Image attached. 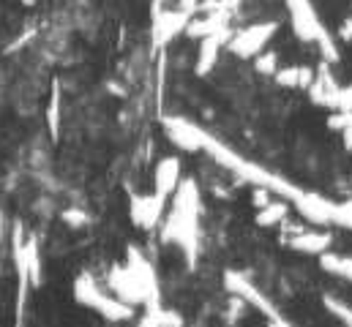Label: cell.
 <instances>
[{
    "mask_svg": "<svg viewBox=\"0 0 352 327\" xmlns=\"http://www.w3.org/2000/svg\"><path fill=\"white\" fill-rule=\"evenodd\" d=\"M342 137H344V148H347V153L352 156V126L342 128Z\"/></svg>",
    "mask_w": 352,
    "mask_h": 327,
    "instance_id": "25",
    "label": "cell"
},
{
    "mask_svg": "<svg viewBox=\"0 0 352 327\" xmlns=\"http://www.w3.org/2000/svg\"><path fill=\"white\" fill-rule=\"evenodd\" d=\"M276 33H278V22H276V19L254 22V25H249V27H243V30L232 33V38H230V47H227V49H230L235 58H243V60L257 58Z\"/></svg>",
    "mask_w": 352,
    "mask_h": 327,
    "instance_id": "4",
    "label": "cell"
},
{
    "mask_svg": "<svg viewBox=\"0 0 352 327\" xmlns=\"http://www.w3.org/2000/svg\"><path fill=\"white\" fill-rule=\"evenodd\" d=\"M273 80L289 90H309L317 80V71L309 66H287V69H278Z\"/></svg>",
    "mask_w": 352,
    "mask_h": 327,
    "instance_id": "13",
    "label": "cell"
},
{
    "mask_svg": "<svg viewBox=\"0 0 352 327\" xmlns=\"http://www.w3.org/2000/svg\"><path fill=\"white\" fill-rule=\"evenodd\" d=\"M47 128L52 137L60 134V84L55 82L52 84V93H50V106H47Z\"/></svg>",
    "mask_w": 352,
    "mask_h": 327,
    "instance_id": "17",
    "label": "cell"
},
{
    "mask_svg": "<svg viewBox=\"0 0 352 327\" xmlns=\"http://www.w3.org/2000/svg\"><path fill=\"white\" fill-rule=\"evenodd\" d=\"M339 38H342V41H352V16L342 19V25H339Z\"/></svg>",
    "mask_w": 352,
    "mask_h": 327,
    "instance_id": "22",
    "label": "cell"
},
{
    "mask_svg": "<svg viewBox=\"0 0 352 327\" xmlns=\"http://www.w3.org/2000/svg\"><path fill=\"white\" fill-rule=\"evenodd\" d=\"M74 300H77L80 306H85V308L98 311L104 319H112V322H129V319L134 317V308H131L129 303H123V300L107 295V292L96 284V278L88 275V273H80V275L74 278Z\"/></svg>",
    "mask_w": 352,
    "mask_h": 327,
    "instance_id": "3",
    "label": "cell"
},
{
    "mask_svg": "<svg viewBox=\"0 0 352 327\" xmlns=\"http://www.w3.org/2000/svg\"><path fill=\"white\" fill-rule=\"evenodd\" d=\"M287 11H289V22H292L295 36L306 44H317L328 63H339V58H342L339 44L331 36V30L322 25L314 3L311 0H287Z\"/></svg>",
    "mask_w": 352,
    "mask_h": 327,
    "instance_id": "2",
    "label": "cell"
},
{
    "mask_svg": "<svg viewBox=\"0 0 352 327\" xmlns=\"http://www.w3.org/2000/svg\"><path fill=\"white\" fill-rule=\"evenodd\" d=\"M164 205H167V199L159 196L156 191L148 196H134L131 199V221L140 229H153V227H159V221L164 216Z\"/></svg>",
    "mask_w": 352,
    "mask_h": 327,
    "instance_id": "10",
    "label": "cell"
},
{
    "mask_svg": "<svg viewBox=\"0 0 352 327\" xmlns=\"http://www.w3.org/2000/svg\"><path fill=\"white\" fill-rule=\"evenodd\" d=\"M287 210H289V202H267L257 213V224L260 227H278V224H284Z\"/></svg>",
    "mask_w": 352,
    "mask_h": 327,
    "instance_id": "16",
    "label": "cell"
},
{
    "mask_svg": "<svg viewBox=\"0 0 352 327\" xmlns=\"http://www.w3.org/2000/svg\"><path fill=\"white\" fill-rule=\"evenodd\" d=\"M167 3H170V0H151V14H153V16H159L164 8H170Z\"/></svg>",
    "mask_w": 352,
    "mask_h": 327,
    "instance_id": "24",
    "label": "cell"
},
{
    "mask_svg": "<svg viewBox=\"0 0 352 327\" xmlns=\"http://www.w3.org/2000/svg\"><path fill=\"white\" fill-rule=\"evenodd\" d=\"M183 183V164L177 156H167L156 164V174H153V191L164 199H170L177 191V185Z\"/></svg>",
    "mask_w": 352,
    "mask_h": 327,
    "instance_id": "11",
    "label": "cell"
},
{
    "mask_svg": "<svg viewBox=\"0 0 352 327\" xmlns=\"http://www.w3.org/2000/svg\"><path fill=\"white\" fill-rule=\"evenodd\" d=\"M25 262H28V275L33 286H41V253H38V240L25 238Z\"/></svg>",
    "mask_w": 352,
    "mask_h": 327,
    "instance_id": "15",
    "label": "cell"
},
{
    "mask_svg": "<svg viewBox=\"0 0 352 327\" xmlns=\"http://www.w3.org/2000/svg\"><path fill=\"white\" fill-rule=\"evenodd\" d=\"M232 33H235L232 27H224V30H216V33L199 38V52H197V63H194V71H197L199 77H208V74L216 69L219 55H221V49L230 47Z\"/></svg>",
    "mask_w": 352,
    "mask_h": 327,
    "instance_id": "7",
    "label": "cell"
},
{
    "mask_svg": "<svg viewBox=\"0 0 352 327\" xmlns=\"http://www.w3.org/2000/svg\"><path fill=\"white\" fill-rule=\"evenodd\" d=\"M164 131H167L170 142L180 150H186V153H199L202 150V131L205 128H199L197 123L173 115V117H164Z\"/></svg>",
    "mask_w": 352,
    "mask_h": 327,
    "instance_id": "8",
    "label": "cell"
},
{
    "mask_svg": "<svg viewBox=\"0 0 352 327\" xmlns=\"http://www.w3.org/2000/svg\"><path fill=\"white\" fill-rule=\"evenodd\" d=\"M320 264H322L325 273L352 281V259L350 256H342V253H322V256H320Z\"/></svg>",
    "mask_w": 352,
    "mask_h": 327,
    "instance_id": "14",
    "label": "cell"
},
{
    "mask_svg": "<svg viewBox=\"0 0 352 327\" xmlns=\"http://www.w3.org/2000/svg\"><path fill=\"white\" fill-rule=\"evenodd\" d=\"M126 267H129V273L137 278V284L145 289V295H148V311H156V308H162V292H159V281H156V273H153V267H151V262L145 259V253L140 251V248H129L126 251Z\"/></svg>",
    "mask_w": 352,
    "mask_h": 327,
    "instance_id": "5",
    "label": "cell"
},
{
    "mask_svg": "<svg viewBox=\"0 0 352 327\" xmlns=\"http://www.w3.org/2000/svg\"><path fill=\"white\" fill-rule=\"evenodd\" d=\"M109 289L115 292L118 300H123V303H129V306H148L145 289L137 284V278L129 273L126 264H120V267H115V270L109 273Z\"/></svg>",
    "mask_w": 352,
    "mask_h": 327,
    "instance_id": "9",
    "label": "cell"
},
{
    "mask_svg": "<svg viewBox=\"0 0 352 327\" xmlns=\"http://www.w3.org/2000/svg\"><path fill=\"white\" fill-rule=\"evenodd\" d=\"M254 69H257L260 74L276 77V71H278V55H276V52H260V55L254 58Z\"/></svg>",
    "mask_w": 352,
    "mask_h": 327,
    "instance_id": "19",
    "label": "cell"
},
{
    "mask_svg": "<svg viewBox=\"0 0 352 327\" xmlns=\"http://www.w3.org/2000/svg\"><path fill=\"white\" fill-rule=\"evenodd\" d=\"M63 218H66V221H72V227H82V224L88 221V216H85V213H77V210H66V213H63Z\"/></svg>",
    "mask_w": 352,
    "mask_h": 327,
    "instance_id": "21",
    "label": "cell"
},
{
    "mask_svg": "<svg viewBox=\"0 0 352 327\" xmlns=\"http://www.w3.org/2000/svg\"><path fill=\"white\" fill-rule=\"evenodd\" d=\"M140 327H162V325L156 322V317H153V314H145V317H142V322H140Z\"/></svg>",
    "mask_w": 352,
    "mask_h": 327,
    "instance_id": "27",
    "label": "cell"
},
{
    "mask_svg": "<svg viewBox=\"0 0 352 327\" xmlns=\"http://www.w3.org/2000/svg\"><path fill=\"white\" fill-rule=\"evenodd\" d=\"M336 109L352 112V87H339V90H336V98H333V112H336Z\"/></svg>",
    "mask_w": 352,
    "mask_h": 327,
    "instance_id": "20",
    "label": "cell"
},
{
    "mask_svg": "<svg viewBox=\"0 0 352 327\" xmlns=\"http://www.w3.org/2000/svg\"><path fill=\"white\" fill-rule=\"evenodd\" d=\"M191 19H194V14H188L183 8H164L159 16H153V44L159 49L167 47L180 33H186Z\"/></svg>",
    "mask_w": 352,
    "mask_h": 327,
    "instance_id": "6",
    "label": "cell"
},
{
    "mask_svg": "<svg viewBox=\"0 0 352 327\" xmlns=\"http://www.w3.org/2000/svg\"><path fill=\"white\" fill-rule=\"evenodd\" d=\"M177 8H183V11L194 14V11L199 8V0H177Z\"/></svg>",
    "mask_w": 352,
    "mask_h": 327,
    "instance_id": "23",
    "label": "cell"
},
{
    "mask_svg": "<svg viewBox=\"0 0 352 327\" xmlns=\"http://www.w3.org/2000/svg\"><path fill=\"white\" fill-rule=\"evenodd\" d=\"M284 245H289L292 251L300 253H328V248L333 245V238L328 232H306V229H292L289 235H284Z\"/></svg>",
    "mask_w": 352,
    "mask_h": 327,
    "instance_id": "12",
    "label": "cell"
},
{
    "mask_svg": "<svg viewBox=\"0 0 352 327\" xmlns=\"http://www.w3.org/2000/svg\"><path fill=\"white\" fill-rule=\"evenodd\" d=\"M0 240H3V213H0Z\"/></svg>",
    "mask_w": 352,
    "mask_h": 327,
    "instance_id": "28",
    "label": "cell"
},
{
    "mask_svg": "<svg viewBox=\"0 0 352 327\" xmlns=\"http://www.w3.org/2000/svg\"><path fill=\"white\" fill-rule=\"evenodd\" d=\"M322 303H325V308H328L336 319H342L347 327H352V308L347 306V303H342V300H336V297H331V295H325Z\"/></svg>",
    "mask_w": 352,
    "mask_h": 327,
    "instance_id": "18",
    "label": "cell"
},
{
    "mask_svg": "<svg viewBox=\"0 0 352 327\" xmlns=\"http://www.w3.org/2000/svg\"><path fill=\"white\" fill-rule=\"evenodd\" d=\"M267 327H292V325H289V322H287V319H284V317L278 314V317H273V319H267Z\"/></svg>",
    "mask_w": 352,
    "mask_h": 327,
    "instance_id": "26",
    "label": "cell"
},
{
    "mask_svg": "<svg viewBox=\"0 0 352 327\" xmlns=\"http://www.w3.org/2000/svg\"><path fill=\"white\" fill-rule=\"evenodd\" d=\"M164 240H173L183 248L188 267L199 256V185L194 177H183L173 194V210L164 221Z\"/></svg>",
    "mask_w": 352,
    "mask_h": 327,
    "instance_id": "1",
    "label": "cell"
}]
</instances>
